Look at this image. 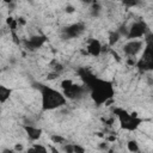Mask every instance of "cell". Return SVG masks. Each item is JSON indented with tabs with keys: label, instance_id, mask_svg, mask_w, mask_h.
I'll list each match as a JSON object with an SVG mask.
<instances>
[{
	"label": "cell",
	"instance_id": "obj_6",
	"mask_svg": "<svg viewBox=\"0 0 153 153\" xmlns=\"http://www.w3.org/2000/svg\"><path fill=\"white\" fill-rule=\"evenodd\" d=\"M102 43L99 39L97 38H90L87 42H86V51L88 55L93 56V57H97L100 55L102 53Z\"/></svg>",
	"mask_w": 153,
	"mask_h": 153
},
{
	"label": "cell",
	"instance_id": "obj_7",
	"mask_svg": "<svg viewBox=\"0 0 153 153\" xmlns=\"http://www.w3.org/2000/svg\"><path fill=\"white\" fill-rule=\"evenodd\" d=\"M23 128H24V131H25L26 136H27L31 141H37V140L41 139L42 133H43L42 128L36 127V126H31V124H25Z\"/></svg>",
	"mask_w": 153,
	"mask_h": 153
},
{
	"label": "cell",
	"instance_id": "obj_4",
	"mask_svg": "<svg viewBox=\"0 0 153 153\" xmlns=\"http://www.w3.org/2000/svg\"><path fill=\"white\" fill-rule=\"evenodd\" d=\"M146 30H147V26L142 20L134 22L128 29L127 39L128 41H130V39H141L143 36H146Z\"/></svg>",
	"mask_w": 153,
	"mask_h": 153
},
{
	"label": "cell",
	"instance_id": "obj_3",
	"mask_svg": "<svg viewBox=\"0 0 153 153\" xmlns=\"http://www.w3.org/2000/svg\"><path fill=\"white\" fill-rule=\"evenodd\" d=\"M115 115L118 120L120 127L123 130L127 131H135L141 124H142V118H140L135 112H129L124 109L117 108L115 110Z\"/></svg>",
	"mask_w": 153,
	"mask_h": 153
},
{
	"label": "cell",
	"instance_id": "obj_19",
	"mask_svg": "<svg viewBox=\"0 0 153 153\" xmlns=\"http://www.w3.org/2000/svg\"><path fill=\"white\" fill-rule=\"evenodd\" d=\"M1 153H17L13 148H4L2 151H1Z\"/></svg>",
	"mask_w": 153,
	"mask_h": 153
},
{
	"label": "cell",
	"instance_id": "obj_9",
	"mask_svg": "<svg viewBox=\"0 0 153 153\" xmlns=\"http://www.w3.org/2000/svg\"><path fill=\"white\" fill-rule=\"evenodd\" d=\"M152 65H153V51L151 49V47L148 45L146 48V50L143 51V55H142V59L139 61V67L140 68H152Z\"/></svg>",
	"mask_w": 153,
	"mask_h": 153
},
{
	"label": "cell",
	"instance_id": "obj_11",
	"mask_svg": "<svg viewBox=\"0 0 153 153\" xmlns=\"http://www.w3.org/2000/svg\"><path fill=\"white\" fill-rule=\"evenodd\" d=\"M62 93L65 94L66 98H75V97H78V96H80L82 93V88L79 85H75L74 84L69 90H67V91H65Z\"/></svg>",
	"mask_w": 153,
	"mask_h": 153
},
{
	"label": "cell",
	"instance_id": "obj_15",
	"mask_svg": "<svg viewBox=\"0 0 153 153\" xmlns=\"http://www.w3.org/2000/svg\"><path fill=\"white\" fill-rule=\"evenodd\" d=\"M127 148H128V151H129L130 153H136V152H139V149H140L139 143H137V141H135V140H130V141H128V143H127Z\"/></svg>",
	"mask_w": 153,
	"mask_h": 153
},
{
	"label": "cell",
	"instance_id": "obj_18",
	"mask_svg": "<svg viewBox=\"0 0 153 153\" xmlns=\"http://www.w3.org/2000/svg\"><path fill=\"white\" fill-rule=\"evenodd\" d=\"M13 149H14V151L18 153V152H22V151L24 149V147H23V145H22V143H19V145H16Z\"/></svg>",
	"mask_w": 153,
	"mask_h": 153
},
{
	"label": "cell",
	"instance_id": "obj_5",
	"mask_svg": "<svg viewBox=\"0 0 153 153\" xmlns=\"http://www.w3.org/2000/svg\"><path fill=\"white\" fill-rule=\"evenodd\" d=\"M143 42L142 39H130L123 45V51L127 56H136L137 53L142 49Z\"/></svg>",
	"mask_w": 153,
	"mask_h": 153
},
{
	"label": "cell",
	"instance_id": "obj_13",
	"mask_svg": "<svg viewBox=\"0 0 153 153\" xmlns=\"http://www.w3.org/2000/svg\"><path fill=\"white\" fill-rule=\"evenodd\" d=\"M27 153H50V152L44 145L33 143L30 148H27Z\"/></svg>",
	"mask_w": 153,
	"mask_h": 153
},
{
	"label": "cell",
	"instance_id": "obj_17",
	"mask_svg": "<svg viewBox=\"0 0 153 153\" xmlns=\"http://www.w3.org/2000/svg\"><path fill=\"white\" fill-rule=\"evenodd\" d=\"M73 153H85V148L78 143H73Z\"/></svg>",
	"mask_w": 153,
	"mask_h": 153
},
{
	"label": "cell",
	"instance_id": "obj_8",
	"mask_svg": "<svg viewBox=\"0 0 153 153\" xmlns=\"http://www.w3.org/2000/svg\"><path fill=\"white\" fill-rule=\"evenodd\" d=\"M85 30V26L82 23H75V24H72L69 26H67L63 32L66 35V37L68 38H74V37H78L80 33H82V31Z\"/></svg>",
	"mask_w": 153,
	"mask_h": 153
},
{
	"label": "cell",
	"instance_id": "obj_22",
	"mask_svg": "<svg viewBox=\"0 0 153 153\" xmlns=\"http://www.w3.org/2000/svg\"><path fill=\"white\" fill-rule=\"evenodd\" d=\"M0 73H1V71H0Z\"/></svg>",
	"mask_w": 153,
	"mask_h": 153
},
{
	"label": "cell",
	"instance_id": "obj_16",
	"mask_svg": "<svg viewBox=\"0 0 153 153\" xmlns=\"http://www.w3.org/2000/svg\"><path fill=\"white\" fill-rule=\"evenodd\" d=\"M73 85H74V81H73L72 79H63V80L61 81V84H60V86H61V88H62V92L69 90Z\"/></svg>",
	"mask_w": 153,
	"mask_h": 153
},
{
	"label": "cell",
	"instance_id": "obj_20",
	"mask_svg": "<svg viewBox=\"0 0 153 153\" xmlns=\"http://www.w3.org/2000/svg\"><path fill=\"white\" fill-rule=\"evenodd\" d=\"M53 141H54V142H62L63 139L60 137V136H53Z\"/></svg>",
	"mask_w": 153,
	"mask_h": 153
},
{
	"label": "cell",
	"instance_id": "obj_12",
	"mask_svg": "<svg viewBox=\"0 0 153 153\" xmlns=\"http://www.w3.org/2000/svg\"><path fill=\"white\" fill-rule=\"evenodd\" d=\"M45 41V37L44 36H33L29 39L27 44L30 45V49H36V48H39Z\"/></svg>",
	"mask_w": 153,
	"mask_h": 153
},
{
	"label": "cell",
	"instance_id": "obj_14",
	"mask_svg": "<svg viewBox=\"0 0 153 153\" xmlns=\"http://www.w3.org/2000/svg\"><path fill=\"white\" fill-rule=\"evenodd\" d=\"M120 38H121V33L118 31L110 32V35H109V44L110 45H115L120 41Z\"/></svg>",
	"mask_w": 153,
	"mask_h": 153
},
{
	"label": "cell",
	"instance_id": "obj_10",
	"mask_svg": "<svg viewBox=\"0 0 153 153\" xmlns=\"http://www.w3.org/2000/svg\"><path fill=\"white\" fill-rule=\"evenodd\" d=\"M12 92H13V91H12V88L7 87L6 85L0 84V103H1V104L6 103V102L11 98Z\"/></svg>",
	"mask_w": 153,
	"mask_h": 153
},
{
	"label": "cell",
	"instance_id": "obj_1",
	"mask_svg": "<svg viewBox=\"0 0 153 153\" xmlns=\"http://www.w3.org/2000/svg\"><path fill=\"white\" fill-rule=\"evenodd\" d=\"M87 84L90 87V97L97 105L108 103L115 96L114 85L108 80L93 76L87 81Z\"/></svg>",
	"mask_w": 153,
	"mask_h": 153
},
{
	"label": "cell",
	"instance_id": "obj_21",
	"mask_svg": "<svg viewBox=\"0 0 153 153\" xmlns=\"http://www.w3.org/2000/svg\"><path fill=\"white\" fill-rule=\"evenodd\" d=\"M51 151H53V153H59V151H56V149H55V148H54V147H53V148H51Z\"/></svg>",
	"mask_w": 153,
	"mask_h": 153
},
{
	"label": "cell",
	"instance_id": "obj_2",
	"mask_svg": "<svg viewBox=\"0 0 153 153\" xmlns=\"http://www.w3.org/2000/svg\"><path fill=\"white\" fill-rule=\"evenodd\" d=\"M67 103V98L61 91L54 87L42 85L41 87V105L44 111H51L63 106Z\"/></svg>",
	"mask_w": 153,
	"mask_h": 153
}]
</instances>
